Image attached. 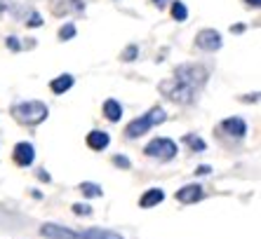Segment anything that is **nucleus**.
I'll use <instances>...</instances> for the list:
<instances>
[{
	"instance_id": "28",
	"label": "nucleus",
	"mask_w": 261,
	"mask_h": 239,
	"mask_svg": "<svg viewBox=\"0 0 261 239\" xmlns=\"http://www.w3.org/2000/svg\"><path fill=\"white\" fill-rule=\"evenodd\" d=\"M0 10H3V5H0Z\"/></svg>"
},
{
	"instance_id": "14",
	"label": "nucleus",
	"mask_w": 261,
	"mask_h": 239,
	"mask_svg": "<svg viewBox=\"0 0 261 239\" xmlns=\"http://www.w3.org/2000/svg\"><path fill=\"white\" fill-rule=\"evenodd\" d=\"M80 234L85 239H122L113 230H99V227H90V230H85V232H80Z\"/></svg>"
},
{
	"instance_id": "27",
	"label": "nucleus",
	"mask_w": 261,
	"mask_h": 239,
	"mask_svg": "<svg viewBox=\"0 0 261 239\" xmlns=\"http://www.w3.org/2000/svg\"><path fill=\"white\" fill-rule=\"evenodd\" d=\"M153 3H155V5H158V7H163L165 3H167V0H153Z\"/></svg>"
},
{
	"instance_id": "13",
	"label": "nucleus",
	"mask_w": 261,
	"mask_h": 239,
	"mask_svg": "<svg viewBox=\"0 0 261 239\" xmlns=\"http://www.w3.org/2000/svg\"><path fill=\"white\" fill-rule=\"evenodd\" d=\"M103 115H106V120H111V122H118V120L122 117V106L116 99H106V101H103Z\"/></svg>"
},
{
	"instance_id": "15",
	"label": "nucleus",
	"mask_w": 261,
	"mask_h": 239,
	"mask_svg": "<svg viewBox=\"0 0 261 239\" xmlns=\"http://www.w3.org/2000/svg\"><path fill=\"white\" fill-rule=\"evenodd\" d=\"M85 197H101L103 195V190H101V186H97V183H90V181H85V183H80V188H78Z\"/></svg>"
},
{
	"instance_id": "17",
	"label": "nucleus",
	"mask_w": 261,
	"mask_h": 239,
	"mask_svg": "<svg viewBox=\"0 0 261 239\" xmlns=\"http://www.w3.org/2000/svg\"><path fill=\"white\" fill-rule=\"evenodd\" d=\"M184 141H186V145H189L191 150H195V153H202V150L207 148L205 141H202V138H198V136H193V134H186V138H184Z\"/></svg>"
},
{
	"instance_id": "18",
	"label": "nucleus",
	"mask_w": 261,
	"mask_h": 239,
	"mask_svg": "<svg viewBox=\"0 0 261 239\" xmlns=\"http://www.w3.org/2000/svg\"><path fill=\"white\" fill-rule=\"evenodd\" d=\"M59 38H61V40H71V38H75V26H73V24H64L59 28Z\"/></svg>"
},
{
	"instance_id": "25",
	"label": "nucleus",
	"mask_w": 261,
	"mask_h": 239,
	"mask_svg": "<svg viewBox=\"0 0 261 239\" xmlns=\"http://www.w3.org/2000/svg\"><path fill=\"white\" fill-rule=\"evenodd\" d=\"M38 178H40V181H45V183H49V173L45 171V169H40V171H38Z\"/></svg>"
},
{
	"instance_id": "4",
	"label": "nucleus",
	"mask_w": 261,
	"mask_h": 239,
	"mask_svg": "<svg viewBox=\"0 0 261 239\" xmlns=\"http://www.w3.org/2000/svg\"><path fill=\"white\" fill-rule=\"evenodd\" d=\"M179 148L172 138H153L151 143H146L144 148V155L146 157H153V160H160V162H170L176 157Z\"/></svg>"
},
{
	"instance_id": "9",
	"label": "nucleus",
	"mask_w": 261,
	"mask_h": 239,
	"mask_svg": "<svg viewBox=\"0 0 261 239\" xmlns=\"http://www.w3.org/2000/svg\"><path fill=\"white\" fill-rule=\"evenodd\" d=\"M202 195H205V190L198 183H191V186H184L181 190H176V199L181 204H193L198 199H202Z\"/></svg>"
},
{
	"instance_id": "26",
	"label": "nucleus",
	"mask_w": 261,
	"mask_h": 239,
	"mask_svg": "<svg viewBox=\"0 0 261 239\" xmlns=\"http://www.w3.org/2000/svg\"><path fill=\"white\" fill-rule=\"evenodd\" d=\"M245 3H247L249 7H259L261 5V0H245Z\"/></svg>"
},
{
	"instance_id": "20",
	"label": "nucleus",
	"mask_w": 261,
	"mask_h": 239,
	"mask_svg": "<svg viewBox=\"0 0 261 239\" xmlns=\"http://www.w3.org/2000/svg\"><path fill=\"white\" fill-rule=\"evenodd\" d=\"M137 54H139V47H137V45H129V47L122 52V61H134Z\"/></svg>"
},
{
	"instance_id": "3",
	"label": "nucleus",
	"mask_w": 261,
	"mask_h": 239,
	"mask_svg": "<svg viewBox=\"0 0 261 239\" xmlns=\"http://www.w3.org/2000/svg\"><path fill=\"white\" fill-rule=\"evenodd\" d=\"M165 120H167L165 110L160 106H155V108H151V110H148L146 115L132 120V122L125 127V134H127V138H139V136H144L148 129H153L155 125H163Z\"/></svg>"
},
{
	"instance_id": "16",
	"label": "nucleus",
	"mask_w": 261,
	"mask_h": 239,
	"mask_svg": "<svg viewBox=\"0 0 261 239\" xmlns=\"http://www.w3.org/2000/svg\"><path fill=\"white\" fill-rule=\"evenodd\" d=\"M172 17H174L176 21H186V19H189V10H186V5H184L181 0L172 3Z\"/></svg>"
},
{
	"instance_id": "22",
	"label": "nucleus",
	"mask_w": 261,
	"mask_h": 239,
	"mask_svg": "<svg viewBox=\"0 0 261 239\" xmlns=\"http://www.w3.org/2000/svg\"><path fill=\"white\" fill-rule=\"evenodd\" d=\"M7 47L14 49V52H19V49H21V45H19V40L12 36V38H7Z\"/></svg>"
},
{
	"instance_id": "1",
	"label": "nucleus",
	"mask_w": 261,
	"mask_h": 239,
	"mask_svg": "<svg viewBox=\"0 0 261 239\" xmlns=\"http://www.w3.org/2000/svg\"><path fill=\"white\" fill-rule=\"evenodd\" d=\"M207 78H210L207 68L198 66V64H184V66L176 68L174 78L160 82L158 89L176 103H193L200 94V89L205 87Z\"/></svg>"
},
{
	"instance_id": "6",
	"label": "nucleus",
	"mask_w": 261,
	"mask_h": 239,
	"mask_svg": "<svg viewBox=\"0 0 261 239\" xmlns=\"http://www.w3.org/2000/svg\"><path fill=\"white\" fill-rule=\"evenodd\" d=\"M40 234L47 239H85L80 232H73V230L61 227V225H57V223H45V225L40 227Z\"/></svg>"
},
{
	"instance_id": "10",
	"label": "nucleus",
	"mask_w": 261,
	"mask_h": 239,
	"mask_svg": "<svg viewBox=\"0 0 261 239\" xmlns=\"http://www.w3.org/2000/svg\"><path fill=\"white\" fill-rule=\"evenodd\" d=\"M163 199H165V192L160 190V188H151V190H146L144 195H141L139 206H141V209H151V206L160 204Z\"/></svg>"
},
{
	"instance_id": "12",
	"label": "nucleus",
	"mask_w": 261,
	"mask_h": 239,
	"mask_svg": "<svg viewBox=\"0 0 261 239\" xmlns=\"http://www.w3.org/2000/svg\"><path fill=\"white\" fill-rule=\"evenodd\" d=\"M73 75H68V73H64V75H59V78H55L52 82H49V89L55 92V94H64V92H68L73 87Z\"/></svg>"
},
{
	"instance_id": "5",
	"label": "nucleus",
	"mask_w": 261,
	"mask_h": 239,
	"mask_svg": "<svg viewBox=\"0 0 261 239\" xmlns=\"http://www.w3.org/2000/svg\"><path fill=\"white\" fill-rule=\"evenodd\" d=\"M195 45L205 52H217V49H221V33L214 28H202L195 36Z\"/></svg>"
},
{
	"instance_id": "7",
	"label": "nucleus",
	"mask_w": 261,
	"mask_h": 239,
	"mask_svg": "<svg viewBox=\"0 0 261 239\" xmlns=\"http://www.w3.org/2000/svg\"><path fill=\"white\" fill-rule=\"evenodd\" d=\"M12 157H14V162H17L19 167H31L33 160H36V148H33L31 143H26V141H21V143L14 145Z\"/></svg>"
},
{
	"instance_id": "21",
	"label": "nucleus",
	"mask_w": 261,
	"mask_h": 239,
	"mask_svg": "<svg viewBox=\"0 0 261 239\" xmlns=\"http://www.w3.org/2000/svg\"><path fill=\"white\" fill-rule=\"evenodd\" d=\"M113 164H116V167H122V169H129V160L127 157H122V155L113 157Z\"/></svg>"
},
{
	"instance_id": "23",
	"label": "nucleus",
	"mask_w": 261,
	"mask_h": 239,
	"mask_svg": "<svg viewBox=\"0 0 261 239\" xmlns=\"http://www.w3.org/2000/svg\"><path fill=\"white\" fill-rule=\"evenodd\" d=\"M43 24V19H40V14L38 12H33L31 14V21H29V26H33V28H36V26H40Z\"/></svg>"
},
{
	"instance_id": "11",
	"label": "nucleus",
	"mask_w": 261,
	"mask_h": 239,
	"mask_svg": "<svg viewBox=\"0 0 261 239\" xmlns=\"http://www.w3.org/2000/svg\"><path fill=\"white\" fill-rule=\"evenodd\" d=\"M109 143H111V136L106 132L94 129V132L87 134V145H90L92 150H103V148H109Z\"/></svg>"
},
{
	"instance_id": "2",
	"label": "nucleus",
	"mask_w": 261,
	"mask_h": 239,
	"mask_svg": "<svg viewBox=\"0 0 261 239\" xmlns=\"http://www.w3.org/2000/svg\"><path fill=\"white\" fill-rule=\"evenodd\" d=\"M47 106H45L43 101H21V103H14L12 106V115L17 122H21V125H40L45 117H47Z\"/></svg>"
},
{
	"instance_id": "19",
	"label": "nucleus",
	"mask_w": 261,
	"mask_h": 239,
	"mask_svg": "<svg viewBox=\"0 0 261 239\" xmlns=\"http://www.w3.org/2000/svg\"><path fill=\"white\" fill-rule=\"evenodd\" d=\"M71 209H73V214H78V216H90L92 214V206H90V204H73V206H71Z\"/></svg>"
},
{
	"instance_id": "8",
	"label": "nucleus",
	"mask_w": 261,
	"mask_h": 239,
	"mask_svg": "<svg viewBox=\"0 0 261 239\" xmlns=\"http://www.w3.org/2000/svg\"><path fill=\"white\" fill-rule=\"evenodd\" d=\"M219 129H221V132H226L228 136H236V138H243L245 134H247V125H245L243 117H228V120H224V122L219 125Z\"/></svg>"
},
{
	"instance_id": "24",
	"label": "nucleus",
	"mask_w": 261,
	"mask_h": 239,
	"mask_svg": "<svg viewBox=\"0 0 261 239\" xmlns=\"http://www.w3.org/2000/svg\"><path fill=\"white\" fill-rule=\"evenodd\" d=\"M210 171H212V169L207 167V164H200V167L195 169V173H198V176H205V173H210Z\"/></svg>"
}]
</instances>
